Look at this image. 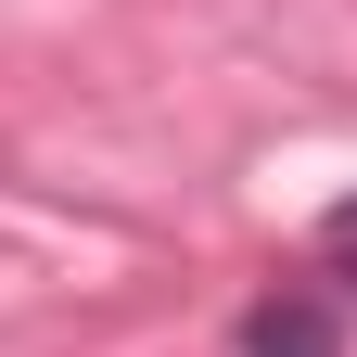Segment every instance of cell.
Masks as SVG:
<instances>
[{
	"label": "cell",
	"instance_id": "cell-1",
	"mask_svg": "<svg viewBox=\"0 0 357 357\" xmlns=\"http://www.w3.org/2000/svg\"><path fill=\"white\" fill-rule=\"evenodd\" d=\"M243 357H344L332 294H268V306H243Z\"/></svg>",
	"mask_w": 357,
	"mask_h": 357
},
{
	"label": "cell",
	"instance_id": "cell-2",
	"mask_svg": "<svg viewBox=\"0 0 357 357\" xmlns=\"http://www.w3.org/2000/svg\"><path fill=\"white\" fill-rule=\"evenodd\" d=\"M319 268H332V281H357V192L319 217Z\"/></svg>",
	"mask_w": 357,
	"mask_h": 357
}]
</instances>
